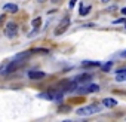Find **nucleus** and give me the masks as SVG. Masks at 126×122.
I'll return each instance as SVG.
<instances>
[{
	"label": "nucleus",
	"instance_id": "obj_13",
	"mask_svg": "<svg viewBox=\"0 0 126 122\" xmlns=\"http://www.w3.org/2000/svg\"><path fill=\"white\" fill-rule=\"evenodd\" d=\"M116 82H126V73H117L116 75Z\"/></svg>",
	"mask_w": 126,
	"mask_h": 122
},
{
	"label": "nucleus",
	"instance_id": "obj_17",
	"mask_svg": "<svg viewBox=\"0 0 126 122\" xmlns=\"http://www.w3.org/2000/svg\"><path fill=\"white\" fill-rule=\"evenodd\" d=\"M116 73H126V67H123V69H119Z\"/></svg>",
	"mask_w": 126,
	"mask_h": 122
},
{
	"label": "nucleus",
	"instance_id": "obj_19",
	"mask_svg": "<svg viewBox=\"0 0 126 122\" xmlns=\"http://www.w3.org/2000/svg\"><path fill=\"white\" fill-rule=\"evenodd\" d=\"M50 2H52V3H55V5H59L62 0H50Z\"/></svg>",
	"mask_w": 126,
	"mask_h": 122
},
{
	"label": "nucleus",
	"instance_id": "obj_5",
	"mask_svg": "<svg viewBox=\"0 0 126 122\" xmlns=\"http://www.w3.org/2000/svg\"><path fill=\"white\" fill-rule=\"evenodd\" d=\"M5 34L8 37H15L18 34V25L15 22H8L5 27Z\"/></svg>",
	"mask_w": 126,
	"mask_h": 122
},
{
	"label": "nucleus",
	"instance_id": "obj_1",
	"mask_svg": "<svg viewBox=\"0 0 126 122\" xmlns=\"http://www.w3.org/2000/svg\"><path fill=\"white\" fill-rule=\"evenodd\" d=\"M99 112H101V106L99 104H89V106L79 107L76 110V113L79 116H89V115H95V113H99Z\"/></svg>",
	"mask_w": 126,
	"mask_h": 122
},
{
	"label": "nucleus",
	"instance_id": "obj_10",
	"mask_svg": "<svg viewBox=\"0 0 126 122\" xmlns=\"http://www.w3.org/2000/svg\"><path fill=\"white\" fill-rule=\"evenodd\" d=\"M40 24H42V20H40V18H34V20L31 21V25H33V27H34L36 30H34L33 33H30V36H34V34L37 33V28L40 27Z\"/></svg>",
	"mask_w": 126,
	"mask_h": 122
},
{
	"label": "nucleus",
	"instance_id": "obj_2",
	"mask_svg": "<svg viewBox=\"0 0 126 122\" xmlns=\"http://www.w3.org/2000/svg\"><path fill=\"white\" fill-rule=\"evenodd\" d=\"M37 97H39V98H43V100H61V101H62L64 92H62L61 89H50V91L40 92Z\"/></svg>",
	"mask_w": 126,
	"mask_h": 122
},
{
	"label": "nucleus",
	"instance_id": "obj_24",
	"mask_svg": "<svg viewBox=\"0 0 126 122\" xmlns=\"http://www.w3.org/2000/svg\"><path fill=\"white\" fill-rule=\"evenodd\" d=\"M101 2H102V3H107V2H110V0H101Z\"/></svg>",
	"mask_w": 126,
	"mask_h": 122
},
{
	"label": "nucleus",
	"instance_id": "obj_6",
	"mask_svg": "<svg viewBox=\"0 0 126 122\" xmlns=\"http://www.w3.org/2000/svg\"><path fill=\"white\" fill-rule=\"evenodd\" d=\"M92 79V75L91 73H83V75H79V76H76L73 81L77 83V85H82V83H86V82H89Z\"/></svg>",
	"mask_w": 126,
	"mask_h": 122
},
{
	"label": "nucleus",
	"instance_id": "obj_7",
	"mask_svg": "<svg viewBox=\"0 0 126 122\" xmlns=\"http://www.w3.org/2000/svg\"><path fill=\"white\" fill-rule=\"evenodd\" d=\"M27 75H28V78L33 79V81H36V79H43V78L46 76V73L42 72V70H30Z\"/></svg>",
	"mask_w": 126,
	"mask_h": 122
},
{
	"label": "nucleus",
	"instance_id": "obj_4",
	"mask_svg": "<svg viewBox=\"0 0 126 122\" xmlns=\"http://www.w3.org/2000/svg\"><path fill=\"white\" fill-rule=\"evenodd\" d=\"M70 27V17H65V18H62V21L59 22V25L55 28V36H59L62 34L67 28Z\"/></svg>",
	"mask_w": 126,
	"mask_h": 122
},
{
	"label": "nucleus",
	"instance_id": "obj_16",
	"mask_svg": "<svg viewBox=\"0 0 126 122\" xmlns=\"http://www.w3.org/2000/svg\"><path fill=\"white\" fill-rule=\"evenodd\" d=\"M76 2H77V0H70V3H68V6H70V9H73V8H74V5H76Z\"/></svg>",
	"mask_w": 126,
	"mask_h": 122
},
{
	"label": "nucleus",
	"instance_id": "obj_14",
	"mask_svg": "<svg viewBox=\"0 0 126 122\" xmlns=\"http://www.w3.org/2000/svg\"><path fill=\"white\" fill-rule=\"evenodd\" d=\"M91 12V6H88V8H85V6H82L80 8V15L82 17H85V15H88Z\"/></svg>",
	"mask_w": 126,
	"mask_h": 122
},
{
	"label": "nucleus",
	"instance_id": "obj_8",
	"mask_svg": "<svg viewBox=\"0 0 126 122\" xmlns=\"http://www.w3.org/2000/svg\"><path fill=\"white\" fill-rule=\"evenodd\" d=\"M102 104H104L105 107L111 109V107H116V106H117V100H114V98H111V97H107V98L102 100Z\"/></svg>",
	"mask_w": 126,
	"mask_h": 122
},
{
	"label": "nucleus",
	"instance_id": "obj_25",
	"mask_svg": "<svg viewBox=\"0 0 126 122\" xmlns=\"http://www.w3.org/2000/svg\"><path fill=\"white\" fill-rule=\"evenodd\" d=\"M37 2H45V0H37Z\"/></svg>",
	"mask_w": 126,
	"mask_h": 122
},
{
	"label": "nucleus",
	"instance_id": "obj_11",
	"mask_svg": "<svg viewBox=\"0 0 126 122\" xmlns=\"http://www.w3.org/2000/svg\"><path fill=\"white\" fill-rule=\"evenodd\" d=\"M83 67H99L101 63H98V61H83Z\"/></svg>",
	"mask_w": 126,
	"mask_h": 122
},
{
	"label": "nucleus",
	"instance_id": "obj_23",
	"mask_svg": "<svg viewBox=\"0 0 126 122\" xmlns=\"http://www.w3.org/2000/svg\"><path fill=\"white\" fill-rule=\"evenodd\" d=\"M123 25H125V28H126V18L123 20Z\"/></svg>",
	"mask_w": 126,
	"mask_h": 122
},
{
	"label": "nucleus",
	"instance_id": "obj_20",
	"mask_svg": "<svg viewBox=\"0 0 126 122\" xmlns=\"http://www.w3.org/2000/svg\"><path fill=\"white\" fill-rule=\"evenodd\" d=\"M3 21H5V15H0V25L3 24Z\"/></svg>",
	"mask_w": 126,
	"mask_h": 122
},
{
	"label": "nucleus",
	"instance_id": "obj_3",
	"mask_svg": "<svg viewBox=\"0 0 126 122\" xmlns=\"http://www.w3.org/2000/svg\"><path fill=\"white\" fill-rule=\"evenodd\" d=\"M77 94H92V92H98L99 91V85L96 83H91V85H77V88L74 89Z\"/></svg>",
	"mask_w": 126,
	"mask_h": 122
},
{
	"label": "nucleus",
	"instance_id": "obj_22",
	"mask_svg": "<svg viewBox=\"0 0 126 122\" xmlns=\"http://www.w3.org/2000/svg\"><path fill=\"white\" fill-rule=\"evenodd\" d=\"M120 55H122V57H125V58H126V51H125V52H122V54H120Z\"/></svg>",
	"mask_w": 126,
	"mask_h": 122
},
{
	"label": "nucleus",
	"instance_id": "obj_9",
	"mask_svg": "<svg viewBox=\"0 0 126 122\" xmlns=\"http://www.w3.org/2000/svg\"><path fill=\"white\" fill-rule=\"evenodd\" d=\"M3 11H5V12H12V14H15V12H18V6L14 5V3H6V5L3 6Z\"/></svg>",
	"mask_w": 126,
	"mask_h": 122
},
{
	"label": "nucleus",
	"instance_id": "obj_18",
	"mask_svg": "<svg viewBox=\"0 0 126 122\" xmlns=\"http://www.w3.org/2000/svg\"><path fill=\"white\" fill-rule=\"evenodd\" d=\"M83 27H85V28H92V27H95V25H94V24H85Z\"/></svg>",
	"mask_w": 126,
	"mask_h": 122
},
{
	"label": "nucleus",
	"instance_id": "obj_21",
	"mask_svg": "<svg viewBox=\"0 0 126 122\" xmlns=\"http://www.w3.org/2000/svg\"><path fill=\"white\" fill-rule=\"evenodd\" d=\"M122 15H126V8H123V9H122Z\"/></svg>",
	"mask_w": 126,
	"mask_h": 122
},
{
	"label": "nucleus",
	"instance_id": "obj_12",
	"mask_svg": "<svg viewBox=\"0 0 126 122\" xmlns=\"http://www.w3.org/2000/svg\"><path fill=\"white\" fill-rule=\"evenodd\" d=\"M99 67H101L102 72H110L113 69V61H108V63H105V64H101Z\"/></svg>",
	"mask_w": 126,
	"mask_h": 122
},
{
	"label": "nucleus",
	"instance_id": "obj_15",
	"mask_svg": "<svg viewBox=\"0 0 126 122\" xmlns=\"http://www.w3.org/2000/svg\"><path fill=\"white\" fill-rule=\"evenodd\" d=\"M70 110V106H61L59 107V112H68Z\"/></svg>",
	"mask_w": 126,
	"mask_h": 122
}]
</instances>
